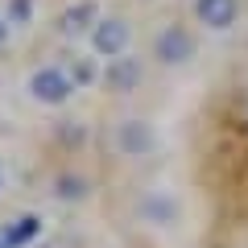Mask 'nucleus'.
Instances as JSON below:
<instances>
[{
  "mask_svg": "<svg viewBox=\"0 0 248 248\" xmlns=\"http://www.w3.org/2000/svg\"><path fill=\"white\" fill-rule=\"evenodd\" d=\"M29 91H33L37 104H66L75 91L71 75L58 71V66H42V71H33V79H29Z\"/></svg>",
  "mask_w": 248,
  "mask_h": 248,
  "instance_id": "nucleus-1",
  "label": "nucleus"
},
{
  "mask_svg": "<svg viewBox=\"0 0 248 248\" xmlns=\"http://www.w3.org/2000/svg\"><path fill=\"white\" fill-rule=\"evenodd\" d=\"M153 54H157L166 66H174V62H186V58H195V37H190V29L182 25H170L157 33V42H153Z\"/></svg>",
  "mask_w": 248,
  "mask_h": 248,
  "instance_id": "nucleus-2",
  "label": "nucleus"
},
{
  "mask_svg": "<svg viewBox=\"0 0 248 248\" xmlns=\"http://www.w3.org/2000/svg\"><path fill=\"white\" fill-rule=\"evenodd\" d=\"M91 46H95L99 54H108V58L124 54V46H128V21H120V17L95 21V29H91Z\"/></svg>",
  "mask_w": 248,
  "mask_h": 248,
  "instance_id": "nucleus-3",
  "label": "nucleus"
},
{
  "mask_svg": "<svg viewBox=\"0 0 248 248\" xmlns=\"http://www.w3.org/2000/svg\"><path fill=\"white\" fill-rule=\"evenodd\" d=\"M195 13H199V21H203L207 29H232L240 4L236 0H195Z\"/></svg>",
  "mask_w": 248,
  "mask_h": 248,
  "instance_id": "nucleus-4",
  "label": "nucleus"
},
{
  "mask_svg": "<svg viewBox=\"0 0 248 248\" xmlns=\"http://www.w3.org/2000/svg\"><path fill=\"white\" fill-rule=\"evenodd\" d=\"M104 79H108V91H120V95H124V91H133L137 83H141V62H137V58H120V54H116V58L108 62V75H104Z\"/></svg>",
  "mask_w": 248,
  "mask_h": 248,
  "instance_id": "nucleus-5",
  "label": "nucleus"
},
{
  "mask_svg": "<svg viewBox=\"0 0 248 248\" xmlns=\"http://www.w3.org/2000/svg\"><path fill=\"white\" fill-rule=\"evenodd\" d=\"M95 21H99V9L91 0H79V4H71V9L58 17V29L62 33H83V29H91Z\"/></svg>",
  "mask_w": 248,
  "mask_h": 248,
  "instance_id": "nucleus-6",
  "label": "nucleus"
},
{
  "mask_svg": "<svg viewBox=\"0 0 248 248\" xmlns=\"http://www.w3.org/2000/svg\"><path fill=\"white\" fill-rule=\"evenodd\" d=\"M149 145H153L149 124H141V120H128V124H120V149H124V153H145Z\"/></svg>",
  "mask_w": 248,
  "mask_h": 248,
  "instance_id": "nucleus-7",
  "label": "nucleus"
},
{
  "mask_svg": "<svg viewBox=\"0 0 248 248\" xmlns=\"http://www.w3.org/2000/svg\"><path fill=\"white\" fill-rule=\"evenodd\" d=\"M37 232H42V219H33V215H21V219H13L9 228L0 232V236L9 240V248H21V244H29Z\"/></svg>",
  "mask_w": 248,
  "mask_h": 248,
  "instance_id": "nucleus-8",
  "label": "nucleus"
},
{
  "mask_svg": "<svg viewBox=\"0 0 248 248\" xmlns=\"http://www.w3.org/2000/svg\"><path fill=\"white\" fill-rule=\"evenodd\" d=\"M75 83H79V87H83V83H91V79H95V66H91V62H75Z\"/></svg>",
  "mask_w": 248,
  "mask_h": 248,
  "instance_id": "nucleus-9",
  "label": "nucleus"
},
{
  "mask_svg": "<svg viewBox=\"0 0 248 248\" xmlns=\"http://www.w3.org/2000/svg\"><path fill=\"white\" fill-rule=\"evenodd\" d=\"M25 13H29V0H17V4H13V17H9V21H25Z\"/></svg>",
  "mask_w": 248,
  "mask_h": 248,
  "instance_id": "nucleus-10",
  "label": "nucleus"
},
{
  "mask_svg": "<svg viewBox=\"0 0 248 248\" xmlns=\"http://www.w3.org/2000/svg\"><path fill=\"white\" fill-rule=\"evenodd\" d=\"M4 37H9V21L0 17V42H4Z\"/></svg>",
  "mask_w": 248,
  "mask_h": 248,
  "instance_id": "nucleus-11",
  "label": "nucleus"
},
{
  "mask_svg": "<svg viewBox=\"0 0 248 248\" xmlns=\"http://www.w3.org/2000/svg\"><path fill=\"white\" fill-rule=\"evenodd\" d=\"M0 248H9V240H4V236H0Z\"/></svg>",
  "mask_w": 248,
  "mask_h": 248,
  "instance_id": "nucleus-12",
  "label": "nucleus"
},
{
  "mask_svg": "<svg viewBox=\"0 0 248 248\" xmlns=\"http://www.w3.org/2000/svg\"><path fill=\"white\" fill-rule=\"evenodd\" d=\"M0 190H4V174H0Z\"/></svg>",
  "mask_w": 248,
  "mask_h": 248,
  "instance_id": "nucleus-13",
  "label": "nucleus"
}]
</instances>
